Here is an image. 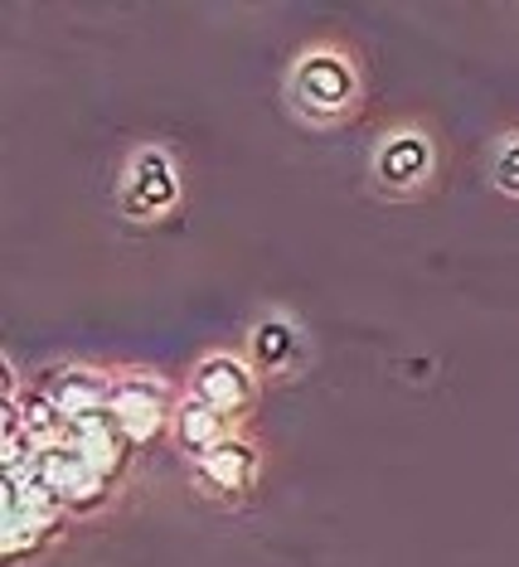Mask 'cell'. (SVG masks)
<instances>
[{
    "mask_svg": "<svg viewBox=\"0 0 519 567\" xmlns=\"http://www.w3.org/2000/svg\"><path fill=\"white\" fill-rule=\"evenodd\" d=\"M171 432H175L180 451L200 461L204 451H214V446L224 442V436H228L233 427H228V417H224V412H214L210 403H200V398H194V393H185V398H180V403H175Z\"/></svg>",
    "mask_w": 519,
    "mask_h": 567,
    "instance_id": "cell-11",
    "label": "cell"
},
{
    "mask_svg": "<svg viewBox=\"0 0 519 567\" xmlns=\"http://www.w3.org/2000/svg\"><path fill=\"white\" fill-rule=\"evenodd\" d=\"M248 354H253V369L282 373L296 354H302V334H296V326L287 316H263L248 334Z\"/></svg>",
    "mask_w": 519,
    "mask_h": 567,
    "instance_id": "cell-12",
    "label": "cell"
},
{
    "mask_svg": "<svg viewBox=\"0 0 519 567\" xmlns=\"http://www.w3.org/2000/svg\"><path fill=\"white\" fill-rule=\"evenodd\" d=\"M194 466H200V481L210 485V495L238 499V495H248L253 481H257V446H253V436L228 432L224 442L214 451H204Z\"/></svg>",
    "mask_w": 519,
    "mask_h": 567,
    "instance_id": "cell-8",
    "label": "cell"
},
{
    "mask_svg": "<svg viewBox=\"0 0 519 567\" xmlns=\"http://www.w3.org/2000/svg\"><path fill=\"white\" fill-rule=\"evenodd\" d=\"M39 471L49 475V485L59 489L63 509H73V514H93L112 499V475H102L69 436L39 451Z\"/></svg>",
    "mask_w": 519,
    "mask_h": 567,
    "instance_id": "cell-4",
    "label": "cell"
},
{
    "mask_svg": "<svg viewBox=\"0 0 519 567\" xmlns=\"http://www.w3.org/2000/svg\"><path fill=\"white\" fill-rule=\"evenodd\" d=\"M490 179H496L500 195L519 199V132H510L496 146V156H490Z\"/></svg>",
    "mask_w": 519,
    "mask_h": 567,
    "instance_id": "cell-13",
    "label": "cell"
},
{
    "mask_svg": "<svg viewBox=\"0 0 519 567\" xmlns=\"http://www.w3.org/2000/svg\"><path fill=\"white\" fill-rule=\"evenodd\" d=\"M69 442L83 451L88 461H93V466L102 471V475H122L126 466H132V436L122 432V422L112 417L108 408L102 412H88V417H78V422H69Z\"/></svg>",
    "mask_w": 519,
    "mask_h": 567,
    "instance_id": "cell-9",
    "label": "cell"
},
{
    "mask_svg": "<svg viewBox=\"0 0 519 567\" xmlns=\"http://www.w3.org/2000/svg\"><path fill=\"white\" fill-rule=\"evenodd\" d=\"M108 412L122 422V432L132 436V446H146L151 436H161L175 417V398L155 373H116Z\"/></svg>",
    "mask_w": 519,
    "mask_h": 567,
    "instance_id": "cell-3",
    "label": "cell"
},
{
    "mask_svg": "<svg viewBox=\"0 0 519 567\" xmlns=\"http://www.w3.org/2000/svg\"><path fill=\"white\" fill-rule=\"evenodd\" d=\"M287 97L306 122L330 126L359 107V69L340 49H311V54L296 59Z\"/></svg>",
    "mask_w": 519,
    "mask_h": 567,
    "instance_id": "cell-2",
    "label": "cell"
},
{
    "mask_svg": "<svg viewBox=\"0 0 519 567\" xmlns=\"http://www.w3.org/2000/svg\"><path fill=\"white\" fill-rule=\"evenodd\" d=\"M175 199H180L175 161L165 156L161 146H141L132 156V171H126V185H122V209L132 218H161L175 209Z\"/></svg>",
    "mask_w": 519,
    "mask_h": 567,
    "instance_id": "cell-5",
    "label": "cell"
},
{
    "mask_svg": "<svg viewBox=\"0 0 519 567\" xmlns=\"http://www.w3.org/2000/svg\"><path fill=\"white\" fill-rule=\"evenodd\" d=\"M63 514L69 509H63L59 489L49 485V475L39 466L24 475H6V485H0V553L10 563L30 558L34 548L54 538Z\"/></svg>",
    "mask_w": 519,
    "mask_h": 567,
    "instance_id": "cell-1",
    "label": "cell"
},
{
    "mask_svg": "<svg viewBox=\"0 0 519 567\" xmlns=\"http://www.w3.org/2000/svg\"><path fill=\"white\" fill-rule=\"evenodd\" d=\"M432 171H437L432 141L423 132H413V126L388 132L384 146L374 151V179H379L388 195H418L427 179H432Z\"/></svg>",
    "mask_w": 519,
    "mask_h": 567,
    "instance_id": "cell-6",
    "label": "cell"
},
{
    "mask_svg": "<svg viewBox=\"0 0 519 567\" xmlns=\"http://www.w3.org/2000/svg\"><path fill=\"white\" fill-rule=\"evenodd\" d=\"M190 393L200 398V403H210L214 412H224L228 422H238L243 412L253 408L257 373H253V364H243L238 354H210V359H200V369H194Z\"/></svg>",
    "mask_w": 519,
    "mask_h": 567,
    "instance_id": "cell-7",
    "label": "cell"
},
{
    "mask_svg": "<svg viewBox=\"0 0 519 567\" xmlns=\"http://www.w3.org/2000/svg\"><path fill=\"white\" fill-rule=\"evenodd\" d=\"M49 403L59 408L63 422H78L88 417V412H102L112 398V373H102L93 364H73V369H59L54 379L44 383Z\"/></svg>",
    "mask_w": 519,
    "mask_h": 567,
    "instance_id": "cell-10",
    "label": "cell"
}]
</instances>
